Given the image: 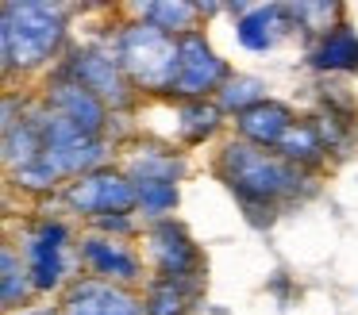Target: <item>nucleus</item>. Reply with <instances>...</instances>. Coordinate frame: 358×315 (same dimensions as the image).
<instances>
[{
	"label": "nucleus",
	"mask_w": 358,
	"mask_h": 315,
	"mask_svg": "<svg viewBox=\"0 0 358 315\" xmlns=\"http://www.w3.org/2000/svg\"><path fill=\"white\" fill-rule=\"evenodd\" d=\"M220 177L243 200L247 212L273 207L281 196H293L304 181L293 161L273 158L262 146H250V142H227L220 150Z\"/></svg>",
	"instance_id": "nucleus-1"
},
{
	"label": "nucleus",
	"mask_w": 358,
	"mask_h": 315,
	"mask_svg": "<svg viewBox=\"0 0 358 315\" xmlns=\"http://www.w3.org/2000/svg\"><path fill=\"white\" fill-rule=\"evenodd\" d=\"M66 38V15L47 0H4L0 8V50L8 69H35L58 54Z\"/></svg>",
	"instance_id": "nucleus-2"
},
{
	"label": "nucleus",
	"mask_w": 358,
	"mask_h": 315,
	"mask_svg": "<svg viewBox=\"0 0 358 315\" xmlns=\"http://www.w3.org/2000/svg\"><path fill=\"white\" fill-rule=\"evenodd\" d=\"M116 58L131 85H139L147 92H173L181 50H178V38L166 35L162 27H155L147 20L127 23L116 38Z\"/></svg>",
	"instance_id": "nucleus-3"
},
{
	"label": "nucleus",
	"mask_w": 358,
	"mask_h": 315,
	"mask_svg": "<svg viewBox=\"0 0 358 315\" xmlns=\"http://www.w3.org/2000/svg\"><path fill=\"white\" fill-rule=\"evenodd\" d=\"M39 123H43V158H47L58 173L62 177L96 173V166L104 161V142L101 138L78 131L58 112H43Z\"/></svg>",
	"instance_id": "nucleus-4"
},
{
	"label": "nucleus",
	"mask_w": 358,
	"mask_h": 315,
	"mask_svg": "<svg viewBox=\"0 0 358 315\" xmlns=\"http://www.w3.org/2000/svg\"><path fill=\"white\" fill-rule=\"evenodd\" d=\"M66 204L81 215H93V219H104V215H127L135 204H139V192H135L131 177L108 173V169H96V173H85L70 184L66 192Z\"/></svg>",
	"instance_id": "nucleus-5"
},
{
	"label": "nucleus",
	"mask_w": 358,
	"mask_h": 315,
	"mask_svg": "<svg viewBox=\"0 0 358 315\" xmlns=\"http://www.w3.org/2000/svg\"><path fill=\"white\" fill-rule=\"evenodd\" d=\"M181 50V66H178V81H173V96H189V100H204L208 92H220L231 73H227V61L204 43V35H181L178 38Z\"/></svg>",
	"instance_id": "nucleus-6"
},
{
	"label": "nucleus",
	"mask_w": 358,
	"mask_h": 315,
	"mask_svg": "<svg viewBox=\"0 0 358 315\" xmlns=\"http://www.w3.org/2000/svg\"><path fill=\"white\" fill-rule=\"evenodd\" d=\"M62 77L85 85L93 96H101L104 104L124 108L127 104V73L120 66V58L96 50V46H85V50H73L70 61L62 66Z\"/></svg>",
	"instance_id": "nucleus-7"
},
{
	"label": "nucleus",
	"mask_w": 358,
	"mask_h": 315,
	"mask_svg": "<svg viewBox=\"0 0 358 315\" xmlns=\"http://www.w3.org/2000/svg\"><path fill=\"white\" fill-rule=\"evenodd\" d=\"M150 254L158 261L162 281H170V284H185L201 273V250L185 235V227L173 219H158L150 227Z\"/></svg>",
	"instance_id": "nucleus-8"
},
{
	"label": "nucleus",
	"mask_w": 358,
	"mask_h": 315,
	"mask_svg": "<svg viewBox=\"0 0 358 315\" xmlns=\"http://www.w3.org/2000/svg\"><path fill=\"white\" fill-rule=\"evenodd\" d=\"M62 315H147V307L112 281H78L62 300Z\"/></svg>",
	"instance_id": "nucleus-9"
},
{
	"label": "nucleus",
	"mask_w": 358,
	"mask_h": 315,
	"mask_svg": "<svg viewBox=\"0 0 358 315\" xmlns=\"http://www.w3.org/2000/svg\"><path fill=\"white\" fill-rule=\"evenodd\" d=\"M66 238H70V230L62 227V223H39V230H35L31 238H27V273H31V284L35 288H55L58 281H62L66 273Z\"/></svg>",
	"instance_id": "nucleus-10"
},
{
	"label": "nucleus",
	"mask_w": 358,
	"mask_h": 315,
	"mask_svg": "<svg viewBox=\"0 0 358 315\" xmlns=\"http://www.w3.org/2000/svg\"><path fill=\"white\" fill-rule=\"evenodd\" d=\"M47 104H50V112H58L62 119H70L78 131H85V135H93V138H96V131L104 127V100L93 96L85 85L70 81V77H58V81L50 85Z\"/></svg>",
	"instance_id": "nucleus-11"
},
{
	"label": "nucleus",
	"mask_w": 358,
	"mask_h": 315,
	"mask_svg": "<svg viewBox=\"0 0 358 315\" xmlns=\"http://www.w3.org/2000/svg\"><path fill=\"white\" fill-rule=\"evenodd\" d=\"M293 112H289L285 104H278V100H262V104H255L250 112L239 115V135L243 142L250 146H273L278 150L281 142H285V135L293 131Z\"/></svg>",
	"instance_id": "nucleus-12"
},
{
	"label": "nucleus",
	"mask_w": 358,
	"mask_h": 315,
	"mask_svg": "<svg viewBox=\"0 0 358 315\" xmlns=\"http://www.w3.org/2000/svg\"><path fill=\"white\" fill-rule=\"evenodd\" d=\"M81 261H85L93 273L108 277V281H135V277H139V258H135L124 242L104 238V235L81 238Z\"/></svg>",
	"instance_id": "nucleus-13"
},
{
	"label": "nucleus",
	"mask_w": 358,
	"mask_h": 315,
	"mask_svg": "<svg viewBox=\"0 0 358 315\" xmlns=\"http://www.w3.org/2000/svg\"><path fill=\"white\" fill-rule=\"evenodd\" d=\"M312 66L324 73H355L358 69V31L350 23H335L312 46Z\"/></svg>",
	"instance_id": "nucleus-14"
},
{
	"label": "nucleus",
	"mask_w": 358,
	"mask_h": 315,
	"mask_svg": "<svg viewBox=\"0 0 358 315\" xmlns=\"http://www.w3.org/2000/svg\"><path fill=\"white\" fill-rule=\"evenodd\" d=\"M285 15L289 8H278V4H262V8H250L239 23H235V35L247 50H270L278 43V35L285 31Z\"/></svg>",
	"instance_id": "nucleus-15"
},
{
	"label": "nucleus",
	"mask_w": 358,
	"mask_h": 315,
	"mask_svg": "<svg viewBox=\"0 0 358 315\" xmlns=\"http://www.w3.org/2000/svg\"><path fill=\"white\" fill-rule=\"evenodd\" d=\"M196 15H201V4H193V0H147V4H143V20L162 27L166 35H173V38L193 35Z\"/></svg>",
	"instance_id": "nucleus-16"
},
{
	"label": "nucleus",
	"mask_w": 358,
	"mask_h": 315,
	"mask_svg": "<svg viewBox=\"0 0 358 315\" xmlns=\"http://www.w3.org/2000/svg\"><path fill=\"white\" fill-rule=\"evenodd\" d=\"M278 150H281V158L293 161V166H316V161L324 158L327 142H324L316 123H293V131L285 135V142H281Z\"/></svg>",
	"instance_id": "nucleus-17"
},
{
	"label": "nucleus",
	"mask_w": 358,
	"mask_h": 315,
	"mask_svg": "<svg viewBox=\"0 0 358 315\" xmlns=\"http://www.w3.org/2000/svg\"><path fill=\"white\" fill-rule=\"evenodd\" d=\"M262 81L258 77H231V81L220 89V112H235V115H243V112H250L255 104H262Z\"/></svg>",
	"instance_id": "nucleus-18"
},
{
	"label": "nucleus",
	"mask_w": 358,
	"mask_h": 315,
	"mask_svg": "<svg viewBox=\"0 0 358 315\" xmlns=\"http://www.w3.org/2000/svg\"><path fill=\"white\" fill-rule=\"evenodd\" d=\"M220 127V108L216 104H204V100H189L181 108V135L185 142H204L208 135H216Z\"/></svg>",
	"instance_id": "nucleus-19"
},
{
	"label": "nucleus",
	"mask_w": 358,
	"mask_h": 315,
	"mask_svg": "<svg viewBox=\"0 0 358 315\" xmlns=\"http://www.w3.org/2000/svg\"><path fill=\"white\" fill-rule=\"evenodd\" d=\"M0 300H4V307H20L27 300V288H31V273H27L24 265H20V258L12 250L0 254Z\"/></svg>",
	"instance_id": "nucleus-20"
},
{
	"label": "nucleus",
	"mask_w": 358,
	"mask_h": 315,
	"mask_svg": "<svg viewBox=\"0 0 358 315\" xmlns=\"http://www.w3.org/2000/svg\"><path fill=\"white\" fill-rule=\"evenodd\" d=\"M135 192H139V207L147 215H166L173 204H178V181L139 177V181H135Z\"/></svg>",
	"instance_id": "nucleus-21"
},
{
	"label": "nucleus",
	"mask_w": 358,
	"mask_h": 315,
	"mask_svg": "<svg viewBox=\"0 0 358 315\" xmlns=\"http://www.w3.org/2000/svg\"><path fill=\"white\" fill-rule=\"evenodd\" d=\"M147 315H185V288L181 284H155L147 296Z\"/></svg>",
	"instance_id": "nucleus-22"
},
{
	"label": "nucleus",
	"mask_w": 358,
	"mask_h": 315,
	"mask_svg": "<svg viewBox=\"0 0 358 315\" xmlns=\"http://www.w3.org/2000/svg\"><path fill=\"white\" fill-rule=\"evenodd\" d=\"M58 169L50 166L47 158H39V161H31V166H20L16 169V184L20 189H31V192H47V189H55L58 184Z\"/></svg>",
	"instance_id": "nucleus-23"
},
{
	"label": "nucleus",
	"mask_w": 358,
	"mask_h": 315,
	"mask_svg": "<svg viewBox=\"0 0 358 315\" xmlns=\"http://www.w3.org/2000/svg\"><path fill=\"white\" fill-rule=\"evenodd\" d=\"M178 173H181V161L162 158V154H143V158H135V166H131V181H139V177H162V181H178Z\"/></svg>",
	"instance_id": "nucleus-24"
},
{
	"label": "nucleus",
	"mask_w": 358,
	"mask_h": 315,
	"mask_svg": "<svg viewBox=\"0 0 358 315\" xmlns=\"http://www.w3.org/2000/svg\"><path fill=\"white\" fill-rule=\"evenodd\" d=\"M289 15H296V20H308V31H320V35H327V20L331 15H339V4H296L289 8Z\"/></svg>",
	"instance_id": "nucleus-25"
},
{
	"label": "nucleus",
	"mask_w": 358,
	"mask_h": 315,
	"mask_svg": "<svg viewBox=\"0 0 358 315\" xmlns=\"http://www.w3.org/2000/svg\"><path fill=\"white\" fill-rule=\"evenodd\" d=\"M96 227L101 230H131V219L127 215H104V219H96Z\"/></svg>",
	"instance_id": "nucleus-26"
},
{
	"label": "nucleus",
	"mask_w": 358,
	"mask_h": 315,
	"mask_svg": "<svg viewBox=\"0 0 358 315\" xmlns=\"http://www.w3.org/2000/svg\"><path fill=\"white\" fill-rule=\"evenodd\" d=\"M31 315H55V312H31Z\"/></svg>",
	"instance_id": "nucleus-27"
}]
</instances>
